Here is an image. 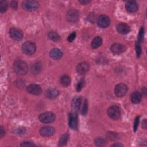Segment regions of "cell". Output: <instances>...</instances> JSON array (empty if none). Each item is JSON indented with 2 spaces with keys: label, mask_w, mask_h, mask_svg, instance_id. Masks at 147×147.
I'll list each match as a JSON object with an SVG mask.
<instances>
[{
  "label": "cell",
  "mask_w": 147,
  "mask_h": 147,
  "mask_svg": "<svg viewBox=\"0 0 147 147\" xmlns=\"http://www.w3.org/2000/svg\"><path fill=\"white\" fill-rule=\"evenodd\" d=\"M13 69L17 75H24L28 72V67L25 61L22 60H17L13 64Z\"/></svg>",
  "instance_id": "obj_1"
},
{
  "label": "cell",
  "mask_w": 147,
  "mask_h": 147,
  "mask_svg": "<svg viewBox=\"0 0 147 147\" xmlns=\"http://www.w3.org/2000/svg\"><path fill=\"white\" fill-rule=\"evenodd\" d=\"M22 8L28 11H34L39 7V3L34 0L24 1L22 3Z\"/></svg>",
  "instance_id": "obj_2"
},
{
  "label": "cell",
  "mask_w": 147,
  "mask_h": 147,
  "mask_svg": "<svg viewBox=\"0 0 147 147\" xmlns=\"http://www.w3.org/2000/svg\"><path fill=\"white\" fill-rule=\"evenodd\" d=\"M56 118L55 114L52 112H45L41 114L38 117L39 121L44 123H50L53 122Z\"/></svg>",
  "instance_id": "obj_3"
},
{
  "label": "cell",
  "mask_w": 147,
  "mask_h": 147,
  "mask_svg": "<svg viewBox=\"0 0 147 147\" xmlns=\"http://www.w3.org/2000/svg\"><path fill=\"white\" fill-rule=\"evenodd\" d=\"M22 50L23 52L28 55L34 54L36 50V47L34 43L31 41H26L22 45Z\"/></svg>",
  "instance_id": "obj_4"
},
{
  "label": "cell",
  "mask_w": 147,
  "mask_h": 147,
  "mask_svg": "<svg viewBox=\"0 0 147 147\" xmlns=\"http://www.w3.org/2000/svg\"><path fill=\"white\" fill-rule=\"evenodd\" d=\"M107 114L110 118L114 120L118 119L121 115V111L119 107L116 105L109 107L107 109Z\"/></svg>",
  "instance_id": "obj_5"
},
{
  "label": "cell",
  "mask_w": 147,
  "mask_h": 147,
  "mask_svg": "<svg viewBox=\"0 0 147 147\" xmlns=\"http://www.w3.org/2000/svg\"><path fill=\"white\" fill-rule=\"evenodd\" d=\"M127 90L128 88L126 84L123 83H119L115 87L114 93L117 96L122 97L126 94Z\"/></svg>",
  "instance_id": "obj_6"
},
{
  "label": "cell",
  "mask_w": 147,
  "mask_h": 147,
  "mask_svg": "<svg viewBox=\"0 0 147 147\" xmlns=\"http://www.w3.org/2000/svg\"><path fill=\"white\" fill-rule=\"evenodd\" d=\"M9 35L10 37L14 41H20L23 37L22 31L16 28H11L9 30Z\"/></svg>",
  "instance_id": "obj_7"
},
{
  "label": "cell",
  "mask_w": 147,
  "mask_h": 147,
  "mask_svg": "<svg viewBox=\"0 0 147 147\" xmlns=\"http://www.w3.org/2000/svg\"><path fill=\"white\" fill-rule=\"evenodd\" d=\"M78 116L77 113L72 112L69 113L68 115V125L74 130H76L78 128Z\"/></svg>",
  "instance_id": "obj_8"
},
{
  "label": "cell",
  "mask_w": 147,
  "mask_h": 147,
  "mask_svg": "<svg viewBox=\"0 0 147 147\" xmlns=\"http://www.w3.org/2000/svg\"><path fill=\"white\" fill-rule=\"evenodd\" d=\"M66 18L68 22L75 23L79 19L78 12L75 9H71L67 12Z\"/></svg>",
  "instance_id": "obj_9"
},
{
  "label": "cell",
  "mask_w": 147,
  "mask_h": 147,
  "mask_svg": "<svg viewBox=\"0 0 147 147\" xmlns=\"http://www.w3.org/2000/svg\"><path fill=\"white\" fill-rule=\"evenodd\" d=\"M98 25L102 28L108 27L110 24V20L108 16L106 15H101L98 18Z\"/></svg>",
  "instance_id": "obj_10"
},
{
  "label": "cell",
  "mask_w": 147,
  "mask_h": 147,
  "mask_svg": "<svg viewBox=\"0 0 147 147\" xmlns=\"http://www.w3.org/2000/svg\"><path fill=\"white\" fill-rule=\"evenodd\" d=\"M125 47L119 43H115L110 47V51L115 55H119L125 51Z\"/></svg>",
  "instance_id": "obj_11"
},
{
  "label": "cell",
  "mask_w": 147,
  "mask_h": 147,
  "mask_svg": "<svg viewBox=\"0 0 147 147\" xmlns=\"http://www.w3.org/2000/svg\"><path fill=\"white\" fill-rule=\"evenodd\" d=\"M26 90L29 93L36 95H40L42 91L40 86L37 84L34 83L30 84L28 86V87H26Z\"/></svg>",
  "instance_id": "obj_12"
},
{
  "label": "cell",
  "mask_w": 147,
  "mask_h": 147,
  "mask_svg": "<svg viewBox=\"0 0 147 147\" xmlns=\"http://www.w3.org/2000/svg\"><path fill=\"white\" fill-rule=\"evenodd\" d=\"M82 102V98L80 96H76L74 98L72 101V112L78 113L79 110Z\"/></svg>",
  "instance_id": "obj_13"
},
{
  "label": "cell",
  "mask_w": 147,
  "mask_h": 147,
  "mask_svg": "<svg viewBox=\"0 0 147 147\" xmlns=\"http://www.w3.org/2000/svg\"><path fill=\"white\" fill-rule=\"evenodd\" d=\"M55 133V129L50 126L42 127L40 130V134L44 137H49L52 136Z\"/></svg>",
  "instance_id": "obj_14"
},
{
  "label": "cell",
  "mask_w": 147,
  "mask_h": 147,
  "mask_svg": "<svg viewBox=\"0 0 147 147\" xmlns=\"http://www.w3.org/2000/svg\"><path fill=\"white\" fill-rule=\"evenodd\" d=\"M89 68V64L87 63L82 62L78 64L76 67V71L79 74L84 75L88 71Z\"/></svg>",
  "instance_id": "obj_15"
},
{
  "label": "cell",
  "mask_w": 147,
  "mask_h": 147,
  "mask_svg": "<svg viewBox=\"0 0 147 147\" xmlns=\"http://www.w3.org/2000/svg\"><path fill=\"white\" fill-rule=\"evenodd\" d=\"M117 30L121 34H127L130 31V26L125 23H120L117 26Z\"/></svg>",
  "instance_id": "obj_16"
},
{
  "label": "cell",
  "mask_w": 147,
  "mask_h": 147,
  "mask_svg": "<svg viewBox=\"0 0 147 147\" xmlns=\"http://www.w3.org/2000/svg\"><path fill=\"white\" fill-rule=\"evenodd\" d=\"M59 94V91L55 88H49L45 92L46 97L51 99L57 98Z\"/></svg>",
  "instance_id": "obj_17"
},
{
  "label": "cell",
  "mask_w": 147,
  "mask_h": 147,
  "mask_svg": "<svg viewBox=\"0 0 147 147\" xmlns=\"http://www.w3.org/2000/svg\"><path fill=\"white\" fill-rule=\"evenodd\" d=\"M126 9L130 13L136 12L138 8L137 3L134 1H129L125 5Z\"/></svg>",
  "instance_id": "obj_18"
},
{
  "label": "cell",
  "mask_w": 147,
  "mask_h": 147,
  "mask_svg": "<svg viewBox=\"0 0 147 147\" xmlns=\"http://www.w3.org/2000/svg\"><path fill=\"white\" fill-rule=\"evenodd\" d=\"M49 55L52 59L55 60H58L63 56V52L60 49L58 48H53L51 50Z\"/></svg>",
  "instance_id": "obj_19"
},
{
  "label": "cell",
  "mask_w": 147,
  "mask_h": 147,
  "mask_svg": "<svg viewBox=\"0 0 147 147\" xmlns=\"http://www.w3.org/2000/svg\"><path fill=\"white\" fill-rule=\"evenodd\" d=\"M142 98L141 94L138 91H134L131 95V100L133 103H138L140 102Z\"/></svg>",
  "instance_id": "obj_20"
},
{
  "label": "cell",
  "mask_w": 147,
  "mask_h": 147,
  "mask_svg": "<svg viewBox=\"0 0 147 147\" xmlns=\"http://www.w3.org/2000/svg\"><path fill=\"white\" fill-rule=\"evenodd\" d=\"M41 69H42V64L40 62L37 61L33 63L32 65L31 71L34 74H38L39 72H40Z\"/></svg>",
  "instance_id": "obj_21"
},
{
  "label": "cell",
  "mask_w": 147,
  "mask_h": 147,
  "mask_svg": "<svg viewBox=\"0 0 147 147\" xmlns=\"http://www.w3.org/2000/svg\"><path fill=\"white\" fill-rule=\"evenodd\" d=\"M102 44V39L101 37L97 36L95 37L91 42V47L92 48L95 49L99 47Z\"/></svg>",
  "instance_id": "obj_22"
},
{
  "label": "cell",
  "mask_w": 147,
  "mask_h": 147,
  "mask_svg": "<svg viewBox=\"0 0 147 147\" xmlns=\"http://www.w3.org/2000/svg\"><path fill=\"white\" fill-rule=\"evenodd\" d=\"M60 83L65 87H67L68 86L70 83H71V79L69 78V77L68 75H64L63 76H61L60 78Z\"/></svg>",
  "instance_id": "obj_23"
},
{
  "label": "cell",
  "mask_w": 147,
  "mask_h": 147,
  "mask_svg": "<svg viewBox=\"0 0 147 147\" xmlns=\"http://www.w3.org/2000/svg\"><path fill=\"white\" fill-rule=\"evenodd\" d=\"M68 140V134L65 133V134L61 135V137H60V139L59 141V146H64L67 144Z\"/></svg>",
  "instance_id": "obj_24"
},
{
  "label": "cell",
  "mask_w": 147,
  "mask_h": 147,
  "mask_svg": "<svg viewBox=\"0 0 147 147\" xmlns=\"http://www.w3.org/2000/svg\"><path fill=\"white\" fill-rule=\"evenodd\" d=\"M48 37L52 41H59L60 40V36H59V34L55 32H53V31H51L50 32H49L48 34Z\"/></svg>",
  "instance_id": "obj_25"
},
{
  "label": "cell",
  "mask_w": 147,
  "mask_h": 147,
  "mask_svg": "<svg viewBox=\"0 0 147 147\" xmlns=\"http://www.w3.org/2000/svg\"><path fill=\"white\" fill-rule=\"evenodd\" d=\"M94 142H95V144L98 146H104L105 144V140L101 137H98L95 138Z\"/></svg>",
  "instance_id": "obj_26"
},
{
  "label": "cell",
  "mask_w": 147,
  "mask_h": 147,
  "mask_svg": "<svg viewBox=\"0 0 147 147\" xmlns=\"http://www.w3.org/2000/svg\"><path fill=\"white\" fill-rule=\"evenodd\" d=\"M87 111H88V102H87V99H85L83 102V107L82 109L81 113L82 115H85L87 114Z\"/></svg>",
  "instance_id": "obj_27"
},
{
  "label": "cell",
  "mask_w": 147,
  "mask_h": 147,
  "mask_svg": "<svg viewBox=\"0 0 147 147\" xmlns=\"http://www.w3.org/2000/svg\"><path fill=\"white\" fill-rule=\"evenodd\" d=\"M7 9V3L5 1H1L0 2V11L1 13H4Z\"/></svg>",
  "instance_id": "obj_28"
},
{
  "label": "cell",
  "mask_w": 147,
  "mask_h": 147,
  "mask_svg": "<svg viewBox=\"0 0 147 147\" xmlns=\"http://www.w3.org/2000/svg\"><path fill=\"white\" fill-rule=\"evenodd\" d=\"M85 84V82L84 81V80H80L78 82V83H77L76 84V91L78 92H79L82 88L83 87H84V85Z\"/></svg>",
  "instance_id": "obj_29"
},
{
  "label": "cell",
  "mask_w": 147,
  "mask_h": 147,
  "mask_svg": "<svg viewBox=\"0 0 147 147\" xmlns=\"http://www.w3.org/2000/svg\"><path fill=\"white\" fill-rule=\"evenodd\" d=\"M135 48H136V52L137 53V57H140V56L141 55V47L140 46V43H139L138 42H136V45H135Z\"/></svg>",
  "instance_id": "obj_30"
},
{
  "label": "cell",
  "mask_w": 147,
  "mask_h": 147,
  "mask_svg": "<svg viewBox=\"0 0 147 147\" xmlns=\"http://www.w3.org/2000/svg\"><path fill=\"white\" fill-rule=\"evenodd\" d=\"M144 30L143 27H142L140 30V32H139V34L138 36V41L137 42H138L139 43H140V42L142 40V38L144 36Z\"/></svg>",
  "instance_id": "obj_31"
},
{
  "label": "cell",
  "mask_w": 147,
  "mask_h": 147,
  "mask_svg": "<svg viewBox=\"0 0 147 147\" xmlns=\"http://www.w3.org/2000/svg\"><path fill=\"white\" fill-rule=\"evenodd\" d=\"M20 146H36V145L30 141H24L21 144Z\"/></svg>",
  "instance_id": "obj_32"
},
{
  "label": "cell",
  "mask_w": 147,
  "mask_h": 147,
  "mask_svg": "<svg viewBox=\"0 0 147 147\" xmlns=\"http://www.w3.org/2000/svg\"><path fill=\"white\" fill-rule=\"evenodd\" d=\"M140 121V117H137L134 120V125H133V130L134 131H136L138 128V123Z\"/></svg>",
  "instance_id": "obj_33"
},
{
  "label": "cell",
  "mask_w": 147,
  "mask_h": 147,
  "mask_svg": "<svg viewBox=\"0 0 147 147\" xmlns=\"http://www.w3.org/2000/svg\"><path fill=\"white\" fill-rule=\"evenodd\" d=\"M75 37H76V33H75V32H72V33H71V34L68 36L67 40H68V41L69 42H72V41L74 40V39L75 38Z\"/></svg>",
  "instance_id": "obj_34"
},
{
  "label": "cell",
  "mask_w": 147,
  "mask_h": 147,
  "mask_svg": "<svg viewBox=\"0 0 147 147\" xmlns=\"http://www.w3.org/2000/svg\"><path fill=\"white\" fill-rule=\"evenodd\" d=\"M11 7L12 8H13L14 9H17V6H18V5H17V1H12L11 2Z\"/></svg>",
  "instance_id": "obj_35"
},
{
  "label": "cell",
  "mask_w": 147,
  "mask_h": 147,
  "mask_svg": "<svg viewBox=\"0 0 147 147\" xmlns=\"http://www.w3.org/2000/svg\"><path fill=\"white\" fill-rule=\"evenodd\" d=\"M25 132V130L24 128H19L18 129H17L16 130V133H18V134H24V133Z\"/></svg>",
  "instance_id": "obj_36"
},
{
  "label": "cell",
  "mask_w": 147,
  "mask_h": 147,
  "mask_svg": "<svg viewBox=\"0 0 147 147\" xmlns=\"http://www.w3.org/2000/svg\"><path fill=\"white\" fill-rule=\"evenodd\" d=\"M5 133V130L3 129V127L2 126H1L0 127V137L1 138H2L4 136Z\"/></svg>",
  "instance_id": "obj_37"
},
{
  "label": "cell",
  "mask_w": 147,
  "mask_h": 147,
  "mask_svg": "<svg viewBox=\"0 0 147 147\" xmlns=\"http://www.w3.org/2000/svg\"><path fill=\"white\" fill-rule=\"evenodd\" d=\"M142 127L144 128V129H146V119H145L142 121Z\"/></svg>",
  "instance_id": "obj_38"
},
{
  "label": "cell",
  "mask_w": 147,
  "mask_h": 147,
  "mask_svg": "<svg viewBox=\"0 0 147 147\" xmlns=\"http://www.w3.org/2000/svg\"><path fill=\"white\" fill-rule=\"evenodd\" d=\"M111 146H115V147H116V146H118V147H119V146H123V145L121 144H120V143L116 142V143L113 144V145H111Z\"/></svg>",
  "instance_id": "obj_39"
},
{
  "label": "cell",
  "mask_w": 147,
  "mask_h": 147,
  "mask_svg": "<svg viewBox=\"0 0 147 147\" xmlns=\"http://www.w3.org/2000/svg\"><path fill=\"white\" fill-rule=\"evenodd\" d=\"M79 2L82 3V4H87L88 2H90V1H87V0H80Z\"/></svg>",
  "instance_id": "obj_40"
}]
</instances>
